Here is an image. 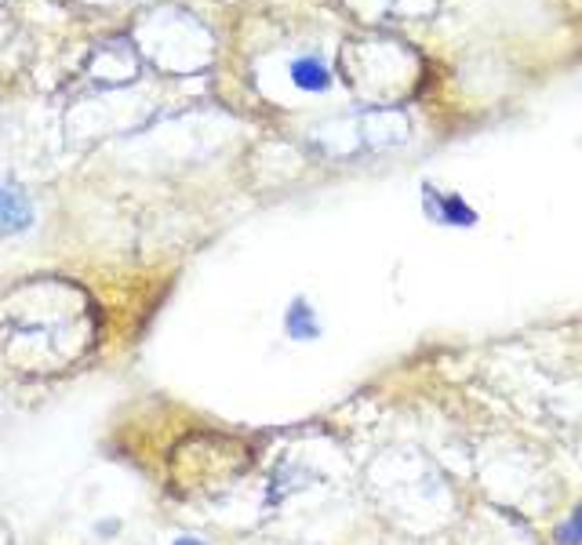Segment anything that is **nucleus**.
I'll list each match as a JSON object with an SVG mask.
<instances>
[{"label":"nucleus","mask_w":582,"mask_h":545,"mask_svg":"<svg viewBox=\"0 0 582 545\" xmlns=\"http://www.w3.org/2000/svg\"><path fill=\"white\" fill-rule=\"evenodd\" d=\"M422 207L436 226H455V229L477 226V212L463 201V197L441 193V190H433V186H422Z\"/></svg>","instance_id":"obj_1"},{"label":"nucleus","mask_w":582,"mask_h":545,"mask_svg":"<svg viewBox=\"0 0 582 545\" xmlns=\"http://www.w3.org/2000/svg\"><path fill=\"white\" fill-rule=\"evenodd\" d=\"M34 226V204L23 190L0 182V237L23 233V229Z\"/></svg>","instance_id":"obj_2"},{"label":"nucleus","mask_w":582,"mask_h":545,"mask_svg":"<svg viewBox=\"0 0 582 545\" xmlns=\"http://www.w3.org/2000/svg\"><path fill=\"white\" fill-rule=\"evenodd\" d=\"M557 545H582V502L557 523Z\"/></svg>","instance_id":"obj_5"},{"label":"nucleus","mask_w":582,"mask_h":545,"mask_svg":"<svg viewBox=\"0 0 582 545\" xmlns=\"http://www.w3.org/2000/svg\"><path fill=\"white\" fill-rule=\"evenodd\" d=\"M284 331L291 342H317L325 334V324H320L317 309L309 306V299H291L284 313Z\"/></svg>","instance_id":"obj_3"},{"label":"nucleus","mask_w":582,"mask_h":545,"mask_svg":"<svg viewBox=\"0 0 582 545\" xmlns=\"http://www.w3.org/2000/svg\"><path fill=\"white\" fill-rule=\"evenodd\" d=\"M291 84H295L299 91H309V96H320V91L331 88V73L320 59L314 55H303L291 62Z\"/></svg>","instance_id":"obj_4"},{"label":"nucleus","mask_w":582,"mask_h":545,"mask_svg":"<svg viewBox=\"0 0 582 545\" xmlns=\"http://www.w3.org/2000/svg\"><path fill=\"white\" fill-rule=\"evenodd\" d=\"M172 545H207L204 538H197V534H182V538H175Z\"/></svg>","instance_id":"obj_6"}]
</instances>
